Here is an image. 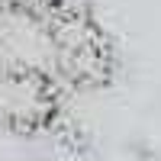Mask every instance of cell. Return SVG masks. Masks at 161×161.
I'll list each match as a JSON object with an SVG mask.
<instances>
[{
  "label": "cell",
  "instance_id": "1",
  "mask_svg": "<svg viewBox=\"0 0 161 161\" xmlns=\"http://www.w3.org/2000/svg\"><path fill=\"white\" fill-rule=\"evenodd\" d=\"M39 16L52 45V74L61 87L93 90L113 77L116 55L110 36L87 0H42Z\"/></svg>",
  "mask_w": 161,
  "mask_h": 161
},
{
  "label": "cell",
  "instance_id": "2",
  "mask_svg": "<svg viewBox=\"0 0 161 161\" xmlns=\"http://www.w3.org/2000/svg\"><path fill=\"white\" fill-rule=\"evenodd\" d=\"M64 87L42 68L0 58V129L19 139L55 132L64 119Z\"/></svg>",
  "mask_w": 161,
  "mask_h": 161
},
{
  "label": "cell",
  "instance_id": "3",
  "mask_svg": "<svg viewBox=\"0 0 161 161\" xmlns=\"http://www.w3.org/2000/svg\"><path fill=\"white\" fill-rule=\"evenodd\" d=\"M42 0H0V10L13 16V13H29V10H39Z\"/></svg>",
  "mask_w": 161,
  "mask_h": 161
},
{
  "label": "cell",
  "instance_id": "4",
  "mask_svg": "<svg viewBox=\"0 0 161 161\" xmlns=\"http://www.w3.org/2000/svg\"><path fill=\"white\" fill-rule=\"evenodd\" d=\"M132 161H161L152 145H132Z\"/></svg>",
  "mask_w": 161,
  "mask_h": 161
},
{
  "label": "cell",
  "instance_id": "5",
  "mask_svg": "<svg viewBox=\"0 0 161 161\" xmlns=\"http://www.w3.org/2000/svg\"><path fill=\"white\" fill-rule=\"evenodd\" d=\"M3 19H7V13H3V10H0V29H3Z\"/></svg>",
  "mask_w": 161,
  "mask_h": 161
}]
</instances>
